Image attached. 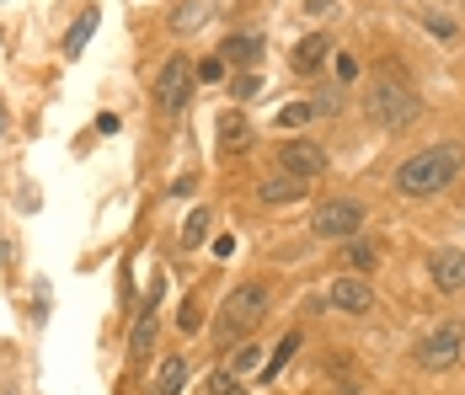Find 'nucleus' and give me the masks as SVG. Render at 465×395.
<instances>
[{
    "mask_svg": "<svg viewBox=\"0 0 465 395\" xmlns=\"http://www.w3.org/2000/svg\"><path fill=\"white\" fill-rule=\"evenodd\" d=\"M204 395H246V391H241V380H235V374L220 369V374H209V391H204Z\"/></svg>",
    "mask_w": 465,
    "mask_h": 395,
    "instance_id": "obj_23",
    "label": "nucleus"
},
{
    "mask_svg": "<svg viewBox=\"0 0 465 395\" xmlns=\"http://www.w3.org/2000/svg\"><path fill=\"white\" fill-rule=\"evenodd\" d=\"M215 134H220V145H225L231 155H241V150L257 139V134H251V123H246L241 112H220V118H215Z\"/></svg>",
    "mask_w": 465,
    "mask_h": 395,
    "instance_id": "obj_12",
    "label": "nucleus"
},
{
    "mask_svg": "<svg viewBox=\"0 0 465 395\" xmlns=\"http://www.w3.org/2000/svg\"><path fill=\"white\" fill-rule=\"evenodd\" d=\"M294 353H300V331H289V337H284V342L262 358V380H278V374H284V364H289Z\"/></svg>",
    "mask_w": 465,
    "mask_h": 395,
    "instance_id": "obj_16",
    "label": "nucleus"
},
{
    "mask_svg": "<svg viewBox=\"0 0 465 395\" xmlns=\"http://www.w3.org/2000/svg\"><path fill=\"white\" fill-rule=\"evenodd\" d=\"M204 235H209V208H193L188 224H182V246H198Z\"/></svg>",
    "mask_w": 465,
    "mask_h": 395,
    "instance_id": "obj_21",
    "label": "nucleus"
},
{
    "mask_svg": "<svg viewBox=\"0 0 465 395\" xmlns=\"http://www.w3.org/2000/svg\"><path fill=\"white\" fill-rule=\"evenodd\" d=\"M182 385H188V358H182V353H171V358L155 369V385H150V395H182Z\"/></svg>",
    "mask_w": 465,
    "mask_h": 395,
    "instance_id": "obj_14",
    "label": "nucleus"
},
{
    "mask_svg": "<svg viewBox=\"0 0 465 395\" xmlns=\"http://www.w3.org/2000/svg\"><path fill=\"white\" fill-rule=\"evenodd\" d=\"M92 32H97V11H86V16H75V27L65 32V54L75 59V54H81V48L92 43Z\"/></svg>",
    "mask_w": 465,
    "mask_h": 395,
    "instance_id": "obj_17",
    "label": "nucleus"
},
{
    "mask_svg": "<svg viewBox=\"0 0 465 395\" xmlns=\"http://www.w3.org/2000/svg\"><path fill=\"white\" fill-rule=\"evenodd\" d=\"M461 347H465V326H444V331H434V337L417 347V364H423V369H450V364L461 358Z\"/></svg>",
    "mask_w": 465,
    "mask_h": 395,
    "instance_id": "obj_7",
    "label": "nucleus"
},
{
    "mask_svg": "<svg viewBox=\"0 0 465 395\" xmlns=\"http://www.w3.org/2000/svg\"><path fill=\"white\" fill-rule=\"evenodd\" d=\"M465 166V145H428V150H417L412 161H401L396 166V193L401 198H434L444 193L455 177H461Z\"/></svg>",
    "mask_w": 465,
    "mask_h": 395,
    "instance_id": "obj_1",
    "label": "nucleus"
},
{
    "mask_svg": "<svg viewBox=\"0 0 465 395\" xmlns=\"http://www.w3.org/2000/svg\"><path fill=\"white\" fill-rule=\"evenodd\" d=\"M327 54H332V38H327V32L300 38V43H294V70H300V75H316V70L327 65Z\"/></svg>",
    "mask_w": 465,
    "mask_h": 395,
    "instance_id": "obj_10",
    "label": "nucleus"
},
{
    "mask_svg": "<svg viewBox=\"0 0 465 395\" xmlns=\"http://www.w3.org/2000/svg\"><path fill=\"white\" fill-rule=\"evenodd\" d=\"M311 230H316L321 241H353V235L364 230V208H358L353 198H327V203L311 214Z\"/></svg>",
    "mask_w": 465,
    "mask_h": 395,
    "instance_id": "obj_4",
    "label": "nucleus"
},
{
    "mask_svg": "<svg viewBox=\"0 0 465 395\" xmlns=\"http://www.w3.org/2000/svg\"><path fill=\"white\" fill-rule=\"evenodd\" d=\"M305 193H311V182H294V177H284V171H278L273 182H262V188H257L262 203H300Z\"/></svg>",
    "mask_w": 465,
    "mask_h": 395,
    "instance_id": "obj_15",
    "label": "nucleus"
},
{
    "mask_svg": "<svg viewBox=\"0 0 465 395\" xmlns=\"http://www.w3.org/2000/svg\"><path fill=\"white\" fill-rule=\"evenodd\" d=\"M0 128H5V118H0Z\"/></svg>",
    "mask_w": 465,
    "mask_h": 395,
    "instance_id": "obj_28",
    "label": "nucleus"
},
{
    "mask_svg": "<svg viewBox=\"0 0 465 395\" xmlns=\"http://www.w3.org/2000/svg\"><path fill=\"white\" fill-rule=\"evenodd\" d=\"M332 65H338V75H343V81H353V75H358V65H353L348 54H338V59H332Z\"/></svg>",
    "mask_w": 465,
    "mask_h": 395,
    "instance_id": "obj_26",
    "label": "nucleus"
},
{
    "mask_svg": "<svg viewBox=\"0 0 465 395\" xmlns=\"http://www.w3.org/2000/svg\"><path fill=\"white\" fill-rule=\"evenodd\" d=\"M327 304L343 310V315H369L374 310V289H369V278H332Z\"/></svg>",
    "mask_w": 465,
    "mask_h": 395,
    "instance_id": "obj_8",
    "label": "nucleus"
},
{
    "mask_svg": "<svg viewBox=\"0 0 465 395\" xmlns=\"http://www.w3.org/2000/svg\"><path fill=\"white\" fill-rule=\"evenodd\" d=\"M348 262H353V268H358V273H369V268H374V246L353 235V241H348Z\"/></svg>",
    "mask_w": 465,
    "mask_h": 395,
    "instance_id": "obj_22",
    "label": "nucleus"
},
{
    "mask_svg": "<svg viewBox=\"0 0 465 395\" xmlns=\"http://www.w3.org/2000/svg\"><path fill=\"white\" fill-rule=\"evenodd\" d=\"M155 337H161V315H155V299L134 315V331H128V358H145L150 347H155Z\"/></svg>",
    "mask_w": 465,
    "mask_h": 395,
    "instance_id": "obj_9",
    "label": "nucleus"
},
{
    "mask_svg": "<svg viewBox=\"0 0 465 395\" xmlns=\"http://www.w3.org/2000/svg\"><path fill=\"white\" fill-rule=\"evenodd\" d=\"M262 315H268V289L262 284H241V289L225 294L220 315H215V337H246V331H257Z\"/></svg>",
    "mask_w": 465,
    "mask_h": 395,
    "instance_id": "obj_2",
    "label": "nucleus"
},
{
    "mask_svg": "<svg viewBox=\"0 0 465 395\" xmlns=\"http://www.w3.org/2000/svg\"><path fill=\"white\" fill-rule=\"evenodd\" d=\"M193 59L188 54H171L166 65H161V75H155V101L166 107V112H177V107H188L193 101Z\"/></svg>",
    "mask_w": 465,
    "mask_h": 395,
    "instance_id": "obj_5",
    "label": "nucleus"
},
{
    "mask_svg": "<svg viewBox=\"0 0 465 395\" xmlns=\"http://www.w3.org/2000/svg\"><path fill=\"white\" fill-rule=\"evenodd\" d=\"M220 59H225V65H257V59H262V38H251V32H231V38L220 43Z\"/></svg>",
    "mask_w": 465,
    "mask_h": 395,
    "instance_id": "obj_13",
    "label": "nucleus"
},
{
    "mask_svg": "<svg viewBox=\"0 0 465 395\" xmlns=\"http://www.w3.org/2000/svg\"><path fill=\"white\" fill-rule=\"evenodd\" d=\"M278 171L294 177V182H316L327 171V150L316 139H284L278 145Z\"/></svg>",
    "mask_w": 465,
    "mask_h": 395,
    "instance_id": "obj_6",
    "label": "nucleus"
},
{
    "mask_svg": "<svg viewBox=\"0 0 465 395\" xmlns=\"http://www.w3.org/2000/svg\"><path fill=\"white\" fill-rule=\"evenodd\" d=\"M204 16H209V5H204V0H188V5L171 16V27H177V32H193V27H204Z\"/></svg>",
    "mask_w": 465,
    "mask_h": 395,
    "instance_id": "obj_20",
    "label": "nucleus"
},
{
    "mask_svg": "<svg viewBox=\"0 0 465 395\" xmlns=\"http://www.w3.org/2000/svg\"><path fill=\"white\" fill-rule=\"evenodd\" d=\"M316 118V101H289V107H278V128H305Z\"/></svg>",
    "mask_w": 465,
    "mask_h": 395,
    "instance_id": "obj_19",
    "label": "nucleus"
},
{
    "mask_svg": "<svg viewBox=\"0 0 465 395\" xmlns=\"http://www.w3.org/2000/svg\"><path fill=\"white\" fill-rule=\"evenodd\" d=\"M332 5H338V0H311L305 11H311V16H332Z\"/></svg>",
    "mask_w": 465,
    "mask_h": 395,
    "instance_id": "obj_27",
    "label": "nucleus"
},
{
    "mask_svg": "<svg viewBox=\"0 0 465 395\" xmlns=\"http://www.w3.org/2000/svg\"><path fill=\"white\" fill-rule=\"evenodd\" d=\"M193 81H209V86H220V81H225V59H220V54H215V59H204V65L193 70Z\"/></svg>",
    "mask_w": 465,
    "mask_h": 395,
    "instance_id": "obj_24",
    "label": "nucleus"
},
{
    "mask_svg": "<svg viewBox=\"0 0 465 395\" xmlns=\"http://www.w3.org/2000/svg\"><path fill=\"white\" fill-rule=\"evenodd\" d=\"M235 97L246 101V97H257V92H262V75H251V70H246V75H235V86H231Z\"/></svg>",
    "mask_w": 465,
    "mask_h": 395,
    "instance_id": "obj_25",
    "label": "nucleus"
},
{
    "mask_svg": "<svg viewBox=\"0 0 465 395\" xmlns=\"http://www.w3.org/2000/svg\"><path fill=\"white\" fill-rule=\"evenodd\" d=\"M428 268H434V284H439L444 294H461L465 289V251H439Z\"/></svg>",
    "mask_w": 465,
    "mask_h": 395,
    "instance_id": "obj_11",
    "label": "nucleus"
},
{
    "mask_svg": "<svg viewBox=\"0 0 465 395\" xmlns=\"http://www.w3.org/2000/svg\"><path fill=\"white\" fill-rule=\"evenodd\" d=\"M251 369H262V347H257V342H241L225 374H235V380H241V374H251Z\"/></svg>",
    "mask_w": 465,
    "mask_h": 395,
    "instance_id": "obj_18",
    "label": "nucleus"
},
{
    "mask_svg": "<svg viewBox=\"0 0 465 395\" xmlns=\"http://www.w3.org/2000/svg\"><path fill=\"white\" fill-rule=\"evenodd\" d=\"M364 112H369V123H380V128H407V123L423 112V101L412 97V86H401V81H380V86H369Z\"/></svg>",
    "mask_w": 465,
    "mask_h": 395,
    "instance_id": "obj_3",
    "label": "nucleus"
}]
</instances>
